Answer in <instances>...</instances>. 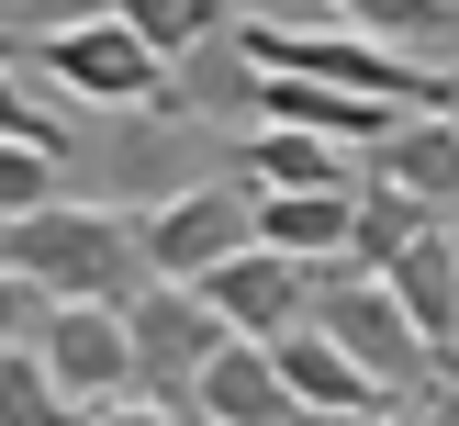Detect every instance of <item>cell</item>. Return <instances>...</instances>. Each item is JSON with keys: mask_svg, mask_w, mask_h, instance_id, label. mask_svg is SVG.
<instances>
[{"mask_svg": "<svg viewBox=\"0 0 459 426\" xmlns=\"http://www.w3.org/2000/svg\"><path fill=\"white\" fill-rule=\"evenodd\" d=\"M258 124H303V135H336V146H381V135L403 124V101H370V90H336V79H269Z\"/></svg>", "mask_w": 459, "mask_h": 426, "instance_id": "obj_13", "label": "cell"}, {"mask_svg": "<svg viewBox=\"0 0 459 426\" xmlns=\"http://www.w3.org/2000/svg\"><path fill=\"white\" fill-rule=\"evenodd\" d=\"M124 336H134V393L146 404H191L202 370H213V348H224V314L191 281H146L124 303Z\"/></svg>", "mask_w": 459, "mask_h": 426, "instance_id": "obj_5", "label": "cell"}, {"mask_svg": "<svg viewBox=\"0 0 459 426\" xmlns=\"http://www.w3.org/2000/svg\"><path fill=\"white\" fill-rule=\"evenodd\" d=\"M90 169H101V202L157 213V202H179V191H202V179H224V146H213L179 101H157V112H124V135H112Z\"/></svg>", "mask_w": 459, "mask_h": 426, "instance_id": "obj_4", "label": "cell"}, {"mask_svg": "<svg viewBox=\"0 0 459 426\" xmlns=\"http://www.w3.org/2000/svg\"><path fill=\"white\" fill-rule=\"evenodd\" d=\"M437 112H448V124H459V57L437 67Z\"/></svg>", "mask_w": 459, "mask_h": 426, "instance_id": "obj_26", "label": "cell"}, {"mask_svg": "<svg viewBox=\"0 0 459 426\" xmlns=\"http://www.w3.org/2000/svg\"><path fill=\"white\" fill-rule=\"evenodd\" d=\"M448 236H459V224H448Z\"/></svg>", "mask_w": 459, "mask_h": 426, "instance_id": "obj_28", "label": "cell"}, {"mask_svg": "<svg viewBox=\"0 0 459 426\" xmlns=\"http://www.w3.org/2000/svg\"><path fill=\"white\" fill-rule=\"evenodd\" d=\"M112 22H134V34L157 45V57H191V45H213V34H236V12L224 0H112Z\"/></svg>", "mask_w": 459, "mask_h": 426, "instance_id": "obj_19", "label": "cell"}, {"mask_svg": "<svg viewBox=\"0 0 459 426\" xmlns=\"http://www.w3.org/2000/svg\"><path fill=\"white\" fill-rule=\"evenodd\" d=\"M403 426H459V370H448V381H437V393H426V404H415Z\"/></svg>", "mask_w": 459, "mask_h": 426, "instance_id": "obj_24", "label": "cell"}, {"mask_svg": "<svg viewBox=\"0 0 459 426\" xmlns=\"http://www.w3.org/2000/svg\"><path fill=\"white\" fill-rule=\"evenodd\" d=\"M0 135H22V146H45L56 169H79V135H67L56 112H45L34 90H22V57H12V45H0Z\"/></svg>", "mask_w": 459, "mask_h": 426, "instance_id": "obj_21", "label": "cell"}, {"mask_svg": "<svg viewBox=\"0 0 459 426\" xmlns=\"http://www.w3.org/2000/svg\"><path fill=\"white\" fill-rule=\"evenodd\" d=\"M236 179H247V191H359L370 169H348V146H336V135H303V124H247Z\"/></svg>", "mask_w": 459, "mask_h": 426, "instance_id": "obj_11", "label": "cell"}, {"mask_svg": "<svg viewBox=\"0 0 459 426\" xmlns=\"http://www.w3.org/2000/svg\"><path fill=\"white\" fill-rule=\"evenodd\" d=\"M370 179H393V191H415L437 224H459V124L448 112H403L370 146Z\"/></svg>", "mask_w": 459, "mask_h": 426, "instance_id": "obj_10", "label": "cell"}, {"mask_svg": "<svg viewBox=\"0 0 459 426\" xmlns=\"http://www.w3.org/2000/svg\"><path fill=\"white\" fill-rule=\"evenodd\" d=\"M303 426H403V415H381V404H359V415H303Z\"/></svg>", "mask_w": 459, "mask_h": 426, "instance_id": "obj_25", "label": "cell"}, {"mask_svg": "<svg viewBox=\"0 0 459 426\" xmlns=\"http://www.w3.org/2000/svg\"><path fill=\"white\" fill-rule=\"evenodd\" d=\"M0 45H22L67 101H101V112H157L169 79H179V67L157 57L134 22H112V12H101V22H67V34H0Z\"/></svg>", "mask_w": 459, "mask_h": 426, "instance_id": "obj_3", "label": "cell"}, {"mask_svg": "<svg viewBox=\"0 0 459 426\" xmlns=\"http://www.w3.org/2000/svg\"><path fill=\"white\" fill-rule=\"evenodd\" d=\"M0 426H79V404L56 393V370L34 348H0Z\"/></svg>", "mask_w": 459, "mask_h": 426, "instance_id": "obj_20", "label": "cell"}, {"mask_svg": "<svg viewBox=\"0 0 459 426\" xmlns=\"http://www.w3.org/2000/svg\"><path fill=\"white\" fill-rule=\"evenodd\" d=\"M191 291L224 314V336H258V348H281L291 326H314V291H325V269H314V258H281V247H236V258H224L213 281H191Z\"/></svg>", "mask_w": 459, "mask_h": 426, "instance_id": "obj_7", "label": "cell"}, {"mask_svg": "<svg viewBox=\"0 0 459 426\" xmlns=\"http://www.w3.org/2000/svg\"><path fill=\"white\" fill-rule=\"evenodd\" d=\"M314 326H325L370 381H393L403 404H426V393L448 381V359L426 348V326L393 303V281H370V269H348V258H336V269H325V291H314Z\"/></svg>", "mask_w": 459, "mask_h": 426, "instance_id": "obj_2", "label": "cell"}, {"mask_svg": "<svg viewBox=\"0 0 459 426\" xmlns=\"http://www.w3.org/2000/svg\"><path fill=\"white\" fill-rule=\"evenodd\" d=\"M191 404H202L213 426H303V393H291L281 348H258V336H224Z\"/></svg>", "mask_w": 459, "mask_h": 426, "instance_id": "obj_9", "label": "cell"}, {"mask_svg": "<svg viewBox=\"0 0 459 426\" xmlns=\"http://www.w3.org/2000/svg\"><path fill=\"white\" fill-rule=\"evenodd\" d=\"M0 247H12V224H0Z\"/></svg>", "mask_w": 459, "mask_h": 426, "instance_id": "obj_27", "label": "cell"}, {"mask_svg": "<svg viewBox=\"0 0 459 426\" xmlns=\"http://www.w3.org/2000/svg\"><path fill=\"white\" fill-rule=\"evenodd\" d=\"M45 303H56V291H45V281H22V269L0 258V348H34V326H45Z\"/></svg>", "mask_w": 459, "mask_h": 426, "instance_id": "obj_22", "label": "cell"}, {"mask_svg": "<svg viewBox=\"0 0 459 426\" xmlns=\"http://www.w3.org/2000/svg\"><path fill=\"white\" fill-rule=\"evenodd\" d=\"M0 258L22 281H45L56 303H134L157 281L146 269V213H124V202H45V213L12 224Z\"/></svg>", "mask_w": 459, "mask_h": 426, "instance_id": "obj_1", "label": "cell"}, {"mask_svg": "<svg viewBox=\"0 0 459 426\" xmlns=\"http://www.w3.org/2000/svg\"><path fill=\"white\" fill-rule=\"evenodd\" d=\"M236 247H258V191L247 179H202V191L146 213V269L157 281H213Z\"/></svg>", "mask_w": 459, "mask_h": 426, "instance_id": "obj_6", "label": "cell"}, {"mask_svg": "<svg viewBox=\"0 0 459 426\" xmlns=\"http://www.w3.org/2000/svg\"><path fill=\"white\" fill-rule=\"evenodd\" d=\"M79 426H179V404H146V393H124V404H90Z\"/></svg>", "mask_w": 459, "mask_h": 426, "instance_id": "obj_23", "label": "cell"}, {"mask_svg": "<svg viewBox=\"0 0 459 426\" xmlns=\"http://www.w3.org/2000/svg\"><path fill=\"white\" fill-rule=\"evenodd\" d=\"M281 370H291V393H303V415H359V404H381V415H415V404H403L393 381H370L325 326H291V336H281Z\"/></svg>", "mask_w": 459, "mask_h": 426, "instance_id": "obj_12", "label": "cell"}, {"mask_svg": "<svg viewBox=\"0 0 459 426\" xmlns=\"http://www.w3.org/2000/svg\"><path fill=\"white\" fill-rule=\"evenodd\" d=\"M415 236H437V213H426L415 191H393V179H370V191H359V236H348V269H370V281H381V269H393Z\"/></svg>", "mask_w": 459, "mask_h": 426, "instance_id": "obj_18", "label": "cell"}, {"mask_svg": "<svg viewBox=\"0 0 459 426\" xmlns=\"http://www.w3.org/2000/svg\"><path fill=\"white\" fill-rule=\"evenodd\" d=\"M381 281H393V303L426 326V348L459 359V236H448V224H437V236H415L393 269H381Z\"/></svg>", "mask_w": 459, "mask_h": 426, "instance_id": "obj_16", "label": "cell"}, {"mask_svg": "<svg viewBox=\"0 0 459 426\" xmlns=\"http://www.w3.org/2000/svg\"><path fill=\"white\" fill-rule=\"evenodd\" d=\"M359 191H370V179H359ZM359 191H258V247L336 269L348 236H359Z\"/></svg>", "mask_w": 459, "mask_h": 426, "instance_id": "obj_14", "label": "cell"}, {"mask_svg": "<svg viewBox=\"0 0 459 426\" xmlns=\"http://www.w3.org/2000/svg\"><path fill=\"white\" fill-rule=\"evenodd\" d=\"M258 90H269V67L247 57L236 34H213V45H191V57H179L169 101L191 112V124H258Z\"/></svg>", "mask_w": 459, "mask_h": 426, "instance_id": "obj_15", "label": "cell"}, {"mask_svg": "<svg viewBox=\"0 0 459 426\" xmlns=\"http://www.w3.org/2000/svg\"><path fill=\"white\" fill-rule=\"evenodd\" d=\"M348 34H370V45H393V57H426V67H448L459 57V0H325Z\"/></svg>", "mask_w": 459, "mask_h": 426, "instance_id": "obj_17", "label": "cell"}, {"mask_svg": "<svg viewBox=\"0 0 459 426\" xmlns=\"http://www.w3.org/2000/svg\"><path fill=\"white\" fill-rule=\"evenodd\" d=\"M34 359L56 370V393L79 404H124L134 393V336H124V303H45L34 326Z\"/></svg>", "mask_w": 459, "mask_h": 426, "instance_id": "obj_8", "label": "cell"}]
</instances>
